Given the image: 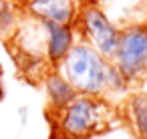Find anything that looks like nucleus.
Segmentation results:
<instances>
[{
    "mask_svg": "<svg viewBox=\"0 0 147 139\" xmlns=\"http://www.w3.org/2000/svg\"><path fill=\"white\" fill-rule=\"evenodd\" d=\"M113 67L103 61V57L91 47L79 45L69 51L63 59V79L83 95H97L109 87Z\"/></svg>",
    "mask_w": 147,
    "mask_h": 139,
    "instance_id": "1",
    "label": "nucleus"
},
{
    "mask_svg": "<svg viewBox=\"0 0 147 139\" xmlns=\"http://www.w3.org/2000/svg\"><path fill=\"white\" fill-rule=\"evenodd\" d=\"M115 69L127 81H137L147 71V28H129L119 34L113 53Z\"/></svg>",
    "mask_w": 147,
    "mask_h": 139,
    "instance_id": "2",
    "label": "nucleus"
},
{
    "mask_svg": "<svg viewBox=\"0 0 147 139\" xmlns=\"http://www.w3.org/2000/svg\"><path fill=\"white\" fill-rule=\"evenodd\" d=\"M105 105L91 95H77L63 111L61 129L69 139H83L97 131Z\"/></svg>",
    "mask_w": 147,
    "mask_h": 139,
    "instance_id": "3",
    "label": "nucleus"
},
{
    "mask_svg": "<svg viewBox=\"0 0 147 139\" xmlns=\"http://www.w3.org/2000/svg\"><path fill=\"white\" fill-rule=\"evenodd\" d=\"M85 26H87V32L91 36L93 45L101 53V57H113V53L117 49L119 34L111 26V22L103 16V12H99V10H87L85 12Z\"/></svg>",
    "mask_w": 147,
    "mask_h": 139,
    "instance_id": "4",
    "label": "nucleus"
},
{
    "mask_svg": "<svg viewBox=\"0 0 147 139\" xmlns=\"http://www.w3.org/2000/svg\"><path fill=\"white\" fill-rule=\"evenodd\" d=\"M49 38H47V55L53 63L63 61L71 51V30L65 24L47 22Z\"/></svg>",
    "mask_w": 147,
    "mask_h": 139,
    "instance_id": "5",
    "label": "nucleus"
},
{
    "mask_svg": "<svg viewBox=\"0 0 147 139\" xmlns=\"http://www.w3.org/2000/svg\"><path fill=\"white\" fill-rule=\"evenodd\" d=\"M32 12H36V16L45 18L47 22H57V24H65L71 18V0H34L30 4Z\"/></svg>",
    "mask_w": 147,
    "mask_h": 139,
    "instance_id": "6",
    "label": "nucleus"
},
{
    "mask_svg": "<svg viewBox=\"0 0 147 139\" xmlns=\"http://www.w3.org/2000/svg\"><path fill=\"white\" fill-rule=\"evenodd\" d=\"M47 91H49V97H51V103L57 107V109H67L71 105V101L77 97V91L61 77V75H51L47 79Z\"/></svg>",
    "mask_w": 147,
    "mask_h": 139,
    "instance_id": "7",
    "label": "nucleus"
},
{
    "mask_svg": "<svg viewBox=\"0 0 147 139\" xmlns=\"http://www.w3.org/2000/svg\"><path fill=\"white\" fill-rule=\"evenodd\" d=\"M129 113L135 125V133L147 139V95H135L129 101Z\"/></svg>",
    "mask_w": 147,
    "mask_h": 139,
    "instance_id": "8",
    "label": "nucleus"
},
{
    "mask_svg": "<svg viewBox=\"0 0 147 139\" xmlns=\"http://www.w3.org/2000/svg\"><path fill=\"white\" fill-rule=\"evenodd\" d=\"M51 139H59V137H57V135H53V137H51ZM67 139H69V137H67Z\"/></svg>",
    "mask_w": 147,
    "mask_h": 139,
    "instance_id": "9",
    "label": "nucleus"
},
{
    "mask_svg": "<svg viewBox=\"0 0 147 139\" xmlns=\"http://www.w3.org/2000/svg\"><path fill=\"white\" fill-rule=\"evenodd\" d=\"M32 2H34V0H32Z\"/></svg>",
    "mask_w": 147,
    "mask_h": 139,
    "instance_id": "10",
    "label": "nucleus"
}]
</instances>
